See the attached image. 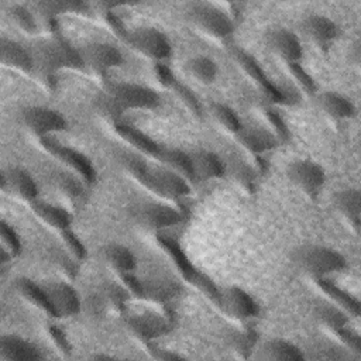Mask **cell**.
Returning a JSON list of instances; mask_svg holds the SVG:
<instances>
[{"mask_svg":"<svg viewBox=\"0 0 361 361\" xmlns=\"http://www.w3.org/2000/svg\"><path fill=\"white\" fill-rule=\"evenodd\" d=\"M295 259L305 272L314 278H324L340 272L347 265L345 257L340 251L322 244L300 247L295 254Z\"/></svg>","mask_w":361,"mask_h":361,"instance_id":"cell-1","label":"cell"},{"mask_svg":"<svg viewBox=\"0 0 361 361\" xmlns=\"http://www.w3.org/2000/svg\"><path fill=\"white\" fill-rule=\"evenodd\" d=\"M107 99L117 110H149L161 102L159 94L152 87L137 82L110 83Z\"/></svg>","mask_w":361,"mask_h":361,"instance_id":"cell-2","label":"cell"},{"mask_svg":"<svg viewBox=\"0 0 361 361\" xmlns=\"http://www.w3.org/2000/svg\"><path fill=\"white\" fill-rule=\"evenodd\" d=\"M189 20L207 35L224 39L234 31V21L227 11L209 1H195L188 7Z\"/></svg>","mask_w":361,"mask_h":361,"instance_id":"cell-3","label":"cell"},{"mask_svg":"<svg viewBox=\"0 0 361 361\" xmlns=\"http://www.w3.org/2000/svg\"><path fill=\"white\" fill-rule=\"evenodd\" d=\"M47 310L56 317H71L80 310V298L76 289L61 279H49L39 283Z\"/></svg>","mask_w":361,"mask_h":361,"instance_id":"cell-4","label":"cell"},{"mask_svg":"<svg viewBox=\"0 0 361 361\" xmlns=\"http://www.w3.org/2000/svg\"><path fill=\"white\" fill-rule=\"evenodd\" d=\"M127 41L138 54L154 61H165L172 55L169 38L155 27H135L127 32Z\"/></svg>","mask_w":361,"mask_h":361,"instance_id":"cell-5","label":"cell"},{"mask_svg":"<svg viewBox=\"0 0 361 361\" xmlns=\"http://www.w3.org/2000/svg\"><path fill=\"white\" fill-rule=\"evenodd\" d=\"M78 51L82 66H86L100 75L107 73L123 63V54L120 49L107 41L87 42Z\"/></svg>","mask_w":361,"mask_h":361,"instance_id":"cell-6","label":"cell"},{"mask_svg":"<svg viewBox=\"0 0 361 361\" xmlns=\"http://www.w3.org/2000/svg\"><path fill=\"white\" fill-rule=\"evenodd\" d=\"M21 123L31 133L45 137L49 134L61 133L66 128L65 117L55 109L48 106H27L20 111Z\"/></svg>","mask_w":361,"mask_h":361,"instance_id":"cell-7","label":"cell"},{"mask_svg":"<svg viewBox=\"0 0 361 361\" xmlns=\"http://www.w3.org/2000/svg\"><path fill=\"white\" fill-rule=\"evenodd\" d=\"M289 180L307 196H316L326 182L323 166L312 159H295L286 168Z\"/></svg>","mask_w":361,"mask_h":361,"instance_id":"cell-8","label":"cell"},{"mask_svg":"<svg viewBox=\"0 0 361 361\" xmlns=\"http://www.w3.org/2000/svg\"><path fill=\"white\" fill-rule=\"evenodd\" d=\"M149 186L166 199H179L189 193L186 176L169 166H157L145 172Z\"/></svg>","mask_w":361,"mask_h":361,"instance_id":"cell-9","label":"cell"},{"mask_svg":"<svg viewBox=\"0 0 361 361\" xmlns=\"http://www.w3.org/2000/svg\"><path fill=\"white\" fill-rule=\"evenodd\" d=\"M267 45L289 65H295L303 55V45L299 35L285 27H276L268 31Z\"/></svg>","mask_w":361,"mask_h":361,"instance_id":"cell-10","label":"cell"},{"mask_svg":"<svg viewBox=\"0 0 361 361\" xmlns=\"http://www.w3.org/2000/svg\"><path fill=\"white\" fill-rule=\"evenodd\" d=\"M38 55L41 61L52 69H61V68L78 66V65L82 66L79 51L72 48L68 42L58 38L44 39L39 44Z\"/></svg>","mask_w":361,"mask_h":361,"instance_id":"cell-11","label":"cell"},{"mask_svg":"<svg viewBox=\"0 0 361 361\" xmlns=\"http://www.w3.org/2000/svg\"><path fill=\"white\" fill-rule=\"evenodd\" d=\"M221 309L234 319L245 320L257 314L258 306L254 298L243 288L231 285L226 286L220 293Z\"/></svg>","mask_w":361,"mask_h":361,"instance_id":"cell-12","label":"cell"},{"mask_svg":"<svg viewBox=\"0 0 361 361\" xmlns=\"http://www.w3.org/2000/svg\"><path fill=\"white\" fill-rule=\"evenodd\" d=\"M137 219L149 228H166L182 220V213L171 204L161 202H147L137 207Z\"/></svg>","mask_w":361,"mask_h":361,"instance_id":"cell-13","label":"cell"},{"mask_svg":"<svg viewBox=\"0 0 361 361\" xmlns=\"http://www.w3.org/2000/svg\"><path fill=\"white\" fill-rule=\"evenodd\" d=\"M1 186L10 190L14 196L35 202L38 196V186L30 172L21 166H8L1 172Z\"/></svg>","mask_w":361,"mask_h":361,"instance_id":"cell-14","label":"cell"},{"mask_svg":"<svg viewBox=\"0 0 361 361\" xmlns=\"http://www.w3.org/2000/svg\"><path fill=\"white\" fill-rule=\"evenodd\" d=\"M192 178L199 180H212L223 176L226 166L223 159L213 151L199 148L189 152Z\"/></svg>","mask_w":361,"mask_h":361,"instance_id":"cell-15","label":"cell"},{"mask_svg":"<svg viewBox=\"0 0 361 361\" xmlns=\"http://www.w3.org/2000/svg\"><path fill=\"white\" fill-rule=\"evenodd\" d=\"M300 30L316 45L330 44L338 34L337 24L324 14L310 13L300 21Z\"/></svg>","mask_w":361,"mask_h":361,"instance_id":"cell-16","label":"cell"},{"mask_svg":"<svg viewBox=\"0 0 361 361\" xmlns=\"http://www.w3.org/2000/svg\"><path fill=\"white\" fill-rule=\"evenodd\" d=\"M0 357L6 361H32L41 360L42 354L31 341L16 334H3L0 338Z\"/></svg>","mask_w":361,"mask_h":361,"instance_id":"cell-17","label":"cell"},{"mask_svg":"<svg viewBox=\"0 0 361 361\" xmlns=\"http://www.w3.org/2000/svg\"><path fill=\"white\" fill-rule=\"evenodd\" d=\"M317 104L320 110L333 120H348L357 113L353 100L334 90L322 92L317 96Z\"/></svg>","mask_w":361,"mask_h":361,"instance_id":"cell-18","label":"cell"},{"mask_svg":"<svg viewBox=\"0 0 361 361\" xmlns=\"http://www.w3.org/2000/svg\"><path fill=\"white\" fill-rule=\"evenodd\" d=\"M102 259L116 272L127 275L137 267V258L134 252L124 244L109 243L100 248Z\"/></svg>","mask_w":361,"mask_h":361,"instance_id":"cell-19","label":"cell"},{"mask_svg":"<svg viewBox=\"0 0 361 361\" xmlns=\"http://www.w3.org/2000/svg\"><path fill=\"white\" fill-rule=\"evenodd\" d=\"M1 63L13 69L28 72L32 68V55L16 39L1 37L0 39Z\"/></svg>","mask_w":361,"mask_h":361,"instance_id":"cell-20","label":"cell"},{"mask_svg":"<svg viewBox=\"0 0 361 361\" xmlns=\"http://www.w3.org/2000/svg\"><path fill=\"white\" fill-rule=\"evenodd\" d=\"M258 358L261 360H275V361H283V360H303L305 354L303 351L292 341L283 340V338H269L264 341L259 348L257 350Z\"/></svg>","mask_w":361,"mask_h":361,"instance_id":"cell-21","label":"cell"},{"mask_svg":"<svg viewBox=\"0 0 361 361\" xmlns=\"http://www.w3.org/2000/svg\"><path fill=\"white\" fill-rule=\"evenodd\" d=\"M185 72L200 85H212L219 76V65L209 55H193L183 65Z\"/></svg>","mask_w":361,"mask_h":361,"instance_id":"cell-22","label":"cell"},{"mask_svg":"<svg viewBox=\"0 0 361 361\" xmlns=\"http://www.w3.org/2000/svg\"><path fill=\"white\" fill-rule=\"evenodd\" d=\"M337 212L345 217L355 228L360 224L361 216V193L357 188H344L334 193L333 197Z\"/></svg>","mask_w":361,"mask_h":361,"instance_id":"cell-23","label":"cell"},{"mask_svg":"<svg viewBox=\"0 0 361 361\" xmlns=\"http://www.w3.org/2000/svg\"><path fill=\"white\" fill-rule=\"evenodd\" d=\"M240 141L252 152H264L275 145V135L264 127L250 126L241 127L237 133Z\"/></svg>","mask_w":361,"mask_h":361,"instance_id":"cell-24","label":"cell"},{"mask_svg":"<svg viewBox=\"0 0 361 361\" xmlns=\"http://www.w3.org/2000/svg\"><path fill=\"white\" fill-rule=\"evenodd\" d=\"M34 203V210L37 212V214L47 221L48 224H51L52 227H56L59 230H65L71 226L72 223V216L69 212H66L65 209L55 206L52 203H44V202H32Z\"/></svg>","mask_w":361,"mask_h":361,"instance_id":"cell-25","label":"cell"},{"mask_svg":"<svg viewBox=\"0 0 361 361\" xmlns=\"http://www.w3.org/2000/svg\"><path fill=\"white\" fill-rule=\"evenodd\" d=\"M316 317L327 327L340 330L347 326L348 317L344 313L343 309L338 307L337 303H330V302H320L316 306Z\"/></svg>","mask_w":361,"mask_h":361,"instance_id":"cell-26","label":"cell"},{"mask_svg":"<svg viewBox=\"0 0 361 361\" xmlns=\"http://www.w3.org/2000/svg\"><path fill=\"white\" fill-rule=\"evenodd\" d=\"M210 111H212L213 117L216 118V121L221 127H224L227 131L237 134L241 130V127H243L241 118L230 106L220 103V102H213L210 104Z\"/></svg>","mask_w":361,"mask_h":361,"instance_id":"cell-27","label":"cell"},{"mask_svg":"<svg viewBox=\"0 0 361 361\" xmlns=\"http://www.w3.org/2000/svg\"><path fill=\"white\" fill-rule=\"evenodd\" d=\"M164 159L169 168L180 172L186 178H192V166H190L189 152H183L179 149H169L165 152Z\"/></svg>","mask_w":361,"mask_h":361,"instance_id":"cell-28","label":"cell"},{"mask_svg":"<svg viewBox=\"0 0 361 361\" xmlns=\"http://www.w3.org/2000/svg\"><path fill=\"white\" fill-rule=\"evenodd\" d=\"M8 14H10L11 20L14 21V24L18 25L21 30H24V31L35 30L34 17L30 13V10H27L25 7L20 6V4H14V6L10 7Z\"/></svg>","mask_w":361,"mask_h":361,"instance_id":"cell-29","label":"cell"},{"mask_svg":"<svg viewBox=\"0 0 361 361\" xmlns=\"http://www.w3.org/2000/svg\"><path fill=\"white\" fill-rule=\"evenodd\" d=\"M58 186L63 190V193L66 195H79L82 192V183L79 179H76L73 175L71 173H58L56 175V180Z\"/></svg>","mask_w":361,"mask_h":361,"instance_id":"cell-30","label":"cell"},{"mask_svg":"<svg viewBox=\"0 0 361 361\" xmlns=\"http://www.w3.org/2000/svg\"><path fill=\"white\" fill-rule=\"evenodd\" d=\"M1 238H3L4 243L8 244V247H10V250H11L13 252H17V251H18V241H17V237L14 235L13 230H11L4 221H1Z\"/></svg>","mask_w":361,"mask_h":361,"instance_id":"cell-31","label":"cell"}]
</instances>
